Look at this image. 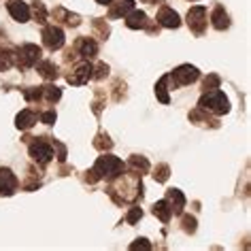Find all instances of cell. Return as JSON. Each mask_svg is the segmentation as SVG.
<instances>
[{
  "mask_svg": "<svg viewBox=\"0 0 251 251\" xmlns=\"http://www.w3.org/2000/svg\"><path fill=\"white\" fill-rule=\"evenodd\" d=\"M26 102H41V85L39 87H22Z\"/></svg>",
  "mask_w": 251,
  "mask_h": 251,
  "instance_id": "1f68e13d",
  "label": "cell"
},
{
  "mask_svg": "<svg viewBox=\"0 0 251 251\" xmlns=\"http://www.w3.org/2000/svg\"><path fill=\"white\" fill-rule=\"evenodd\" d=\"M151 213L160 219L162 224H168V222L173 219V209H171V204H168V200H166V198L158 200V202L151 206Z\"/></svg>",
  "mask_w": 251,
  "mask_h": 251,
  "instance_id": "603a6c76",
  "label": "cell"
},
{
  "mask_svg": "<svg viewBox=\"0 0 251 251\" xmlns=\"http://www.w3.org/2000/svg\"><path fill=\"white\" fill-rule=\"evenodd\" d=\"M106 77H109V64H104V62H98L96 66H92V79L102 81Z\"/></svg>",
  "mask_w": 251,
  "mask_h": 251,
  "instance_id": "4dcf8cb0",
  "label": "cell"
},
{
  "mask_svg": "<svg viewBox=\"0 0 251 251\" xmlns=\"http://www.w3.org/2000/svg\"><path fill=\"white\" fill-rule=\"evenodd\" d=\"M36 73L41 75V79L45 81H55L58 79V64H53V60H39L36 62Z\"/></svg>",
  "mask_w": 251,
  "mask_h": 251,
  "instance_id": "d6986e66",
  "label": "cell"
},
{
  "mask_svg": "<svg viewBox=\"0 0 251 251\" xmlns=\"http://www.w3.org/2000/svg\"><path fill=\"white\" fill-rule=\"evenodd\" d=\"M109 15H106V20H122L130 13V11L134 9V0H115L113 4H109Z\"/></svg>",
  "mask_w": 251,
  "mask_h": 251,
  "instance_id": "2e32d148",
  "label": "cell"
},
{
  "mask_svg": "<svg viewBox=\"0 0 251 251\" xmlns=\"http://www.w3.org/2000/svg\"><path fill=\"white\" fill-rule=\"evenodd\" d=\"M94 173L98 175V179H104V181H113L117 179L119 175L126 173V162H122L117 155H111V153H104L94 162Z\"/></svg>",
  "mask_w": 251,
  "mask_h": 251,
  "instance_id": "7a4b0ae2",
  "label": "cell"
},
{
  "mask_svg": "<svg viewBox=\"0 0 251 251\" xmlns=\"http://www.w3.org/2000/svg\"><path fill=\"white\" fill-rule=\"evenodd\" d=\"M130 249H151V243L147 241V238H136L134 243H130Z\"/></svg>",
  "mask_w": 251,
  "mask_h": 251,
  "instance_id": "d590c367",
  "label": "cell"
},
{
  "mask_svg": "<svg viewBox=\"0 0 251 251\" xmlns=\"http://www.w3.org/2000/svg\"><path fill=\"white\" fill-rule=\"evenodd\" d=\"M198 228V222L194 215H187V213H181V230L185 232V234H194Z\"/></svg>",
  "mask_w": 251,
  "mask_h": 251,
  "instance_id": "83f0119b",
  "label": "cell"
},
{
  "mask_svg": "<svg viewBox=\"0 0 251 251\" xmlns=\"http://www.w3.org/2000/svg\"><path fill=\"white\" fill-rule=\"evenodd\" d=\"M92 26H94V32H96L98 39H102V41L109 39L111 28H109V24H106L102 17H96V20H92Z\"/></svg>",
  "mask_w": 251,
  "mask_h": 251,
  "instance_id": "484cf974",
  "label": "cell"
},
{
  "mask_svg": "<svg viewBox=\"0 0 251 251\" xmlns=\"http://www.w3.org/2000/svg\"><path fill=\"white\" fill-rule=\"evenodd\" d=\"M141 2H147V4H162L164 0H141Z\"/></svg>",
  "mask_w": 251,
  "mask_h": 251,
  "instance_id": "8d00e7d4",
  "label": "cell"
},
{
  "mask_svg": "<svg viewBox=\"0 0 251 251\" xmlns=\"http://www.w3.org/2000/svg\"><path fill=\"white\" fill-rule=\"evenodd\" d=\"M7 11H9V15L13 17L15 22H20V24L30 22V4L24 2V0H9Z\"/></svg>",
  "mask_w": 251,
  "mask_h": 251,
  "instance_id": "7c38bea8",
  "label": "cell"
},
{
  "mask_svg": "<svg viewBox=\"0 0 251 251\" xmlns=\"http://www.w3.org/2000/svg\"><path fill=\"white\" fill-rule=\"evenodd\" d=\"M190 2H194V0H190Z\"/></svg>",
  "mask_w": 251,
  "mask_h": 251,
  "instance_id": "f35d334b",
  "label": "cell"
},
{
  "mask_svg": "<svg viewBox=\"0 0 251 251\" xmlns=\"http://www.w3.org/2000/svg\"><path fill=\"white\" fill-rule=\"evenodd\" d=\"M187 28L192 30L196 36H202L206 32V9L202 4H196L187 11Z\"/></svg>",
  "mask_w": 251,
  "mask_h": 251,
  "instance_id": "52a82bcc",
  "label": "cell"
},
{
  "mask_svg": "<svg viewBox=\"0 0 251 251\" xmlns=\"http://www.w3.org/2000/svg\"><path fill=\"white\" fill-rule=\"evenodd\" d=\"M151 175H153V181H155V183H166L168 177H171V166L162 162V164H158V166L153 168Z\"/></svg>",
  "mask_w": 251,
  "mask_h": 251,
  "instance_id": "4316f807",
  "label": "cell"
},
{
  "mask_svg": "<svg viewBox=\"0 0 251 251\" xmlns=\"http://www.w3.org/2000/svg\"><path fill=\"white\" fill-rule=\"evenodd\" d=\"M166 81H168V73L162 77L158 83H155V98L160 100L162 104H168L171 102V96H168V87H166Z\"/></svg>",
  "mask_w": 251,
  "mask_h": 251,
  "instance_id": "d4e9b609",
  "label": "cell"
},
{
  "mask_svg": "<svg viewBox=\"0 0 251 251\" xmlns=\"http://www.w3.org/2000/svg\"><path fill=\"white\" fill-rule=\"evenodd\" d=\"M166 200H168V204H171V209H173V215H181V213H183L185 196L181 194V190H177V187H171V190L166 192Z\"/></svg>",
  "mask_w": 251,
  "mask_h": 251,
  "instance_id": "44dd1931",
  "label": "cell"
},
{
  "mask_svg": "<svg viewBox=\"0 0 251 251\" xmlns=\"http://www.w3.org/2000/svg\"><path fill=\"white\" fill-rule=\"evenodd\" d=\"M143 217V209H141V206L139 204H132V206H130V211L128 213H126V224H130V226H134V224H139V219Z\"/></svg>",
  "mask_w": 251,
  "mask_h": 251,
  "instance_id": "f546056e",
  "label": "cell"
},
{
  "mask_svg": "<svg viewBox=\"0 0 251 251\" xmlns=\"http://www.w3.org/2000/svg\"><path fill=\"white\" fill-rule=\"evenodd\" d=\"M36 122H39V113H34L32 109H24L17 113V117H15V126L20 130H30Z\"/></svg>",
  "mask_w": 251,
  "mask_h": 251,
  "instance_id": "7402d4cb",
  "label": "cell"
},
{
  "mask_svg": "<svg viewBox=\"0 0 251 251\" xmlns=\"http://www.w3.org/2000/svg\"><path fill=\"white\" fill-rule=\"evenodd\" d=\"M51 15H53V20L58 22V24H64V26H68V28L81 26V17L77 13H71V11L64 9V7H55L51 11Z\"/></svg>",
  "mask_w": 251,
  "mask_h": 251,
  "instance_id": "5bb4252c",
  "label": "cell"
},
{
  "mask_svg": "<svg viewBox=\"0 0 251 251\" xmlns=\"http://www.w3.org/2000/svg\"><path fill=\"white\" fill-rule=\"evenodd\" d=\"M30 17H34V22L45 24L47 22V9L41 0H32V7H30Z\"/></svg>",
  "mask_w": 251,
  "mask_h": 251,
  "instance_id": "cb8c5ba5",
  "label": "cell"
},
{
  "mask_svg": "<svg viewBox=\"0 0 251 251\" xmlns=\"http://www.w3.org/2000/svg\"><path fill=\"white\" fill-rule=\"evenodd\" d=\"M211 24L219 32L230 28V15H228V11L224 9V4H215V9H213V13H211Z\"/></svg>",
  "mask_w": 251,
  "mask_h": 251,
  "instance_id": "9a60e30c",
  "label": "cell"
},
{
  "mask_svg": "<svg viewBox=\"0 0 251 251\" xmlns=\"http://www.w3.org/2000/svg\"><path fill=\"white\" fill-rule=\"evenodd\" d=\"M198 106L213 115H226L230 111V100L222 90H206L198 100Z\"/></svg>",
  "mask_w": 251,
  "mask_h": 251,
  "instance_id": "3957f363",
  "label": "cell"
},
{
  "mask_svg": "<svg viewBox=\"0 0 251 251\" xmlns=\"http://www.w3.org/2000/svg\"><path fill=\"white\" fill-rule=\"evenodd\" d=\"M75 53H77V58L81 60H94L98 55V43L92 39V36H79L77 41H75Z\"/></svg>",
  "mask_w": 251,
  "mask_h": 251,
  "instance_id": "9c48e42d",
  "label": "cell"
},
{
  "mask_svg": "<svg viewBox=\"0 0 251 251\" xmlns=\"http://www.w3.org/2000/svg\"><path fill=\"white\" fill-rule=\"evenodd\" d=\"M20 190V179L11 168H0V196H13Z\"/></svg>",
  "mask_w": 251,
  "mask_h": 251,
  "instance_id": "30bf717a",
  "label": "cell"
},
{
  "mask_svg": "<svg viewBox=\"0 0 251 251\" xmlns=\"http://www.w3.org/2000/svg\"><path fill=\"white\" fill-rule=\"evenodd\" d=\"M43 45H45L47 51H58V49L64 47V30L55 24H49V26L43 28Z\"/></svg>",
  "mask_w": 251,
  "mask_h": 251,
  "instance_id": "8992f818",
  "label": "cell"
},
{
  "mask_svg": "<svg viewBox=\"0 0 251 251\" xmlns=\"http://www.w3.org/2000/svg\"><path fill=\"white\" fill-rule=\"evenodd\" d=\"M55 111L53 109H45V111H41L39 113V122H43V124H47V126H53L55 124Z\"/></svg>",
  "mask_w": 251,
  "mask_h": 251,
  "instance_id": "e575fe53",
  "label": "cell"
},
{
  "mask_svg": "<svg viewBox=\"0 0 251 251\" xmlns=\"http://www.w3.org/2000/svg\"><path fill=\"white\" fill-rule=\"evenodd\" d=\"M94 147H96L98 151H111V149H113V141L109 139V134L100 132V134H96V139H94Z\"/></svg>",
  "mask_w": 251,
  "mask_h": 251,
  "instance_id": "f1b7e54d",
  "label": "cell"
},
{
  "mask_svg": "<svg viewBox=\"0 0 251 251\" xmlns=\"http://www.w3.org/2000/svg\"><path fill=\"white\" fill-rule=\"evenodd\" d=\"M219 83H222V77L215 73H211V75H206L204 81H202V90H215V87H219Z\"/></svg>",
  "mask_w": 251,
  "mask_h": 251,
  "instance_id": "d6a6232c",
  "label": "cell"
},
{
  "mask_svg": "<svg viewBox=\"0 0 251 251\" xmlns=\"http://www.w3.org/2000/svg\"><path fill=\"white\" fill-rule=\"evenodd\" d=\"M126 171L143 177V175H147L149 171H151V164H149V160L145 158V155H130L128 162H126Z\"/></svg>",
  "mask_w": 251,
  "mask_h": 251,
  "instance_id": "4fadbf2b",
  "label": "cell"
},
{
  "mask_svg": "<svg viewBox=\"0 0 251 251\" xmlns=\"http://www.w3.org/2000/svg\"><path fill=\"white\" fill-rule=\"evenodd\" d=\"M190 122L196 124V126H204V128H219L217 119L209 117V113H206L204 109H200V106H196L194 111H190Z\"/></svg>",
  "mask_w": 251,
  "mask_h": 251,
  "instance_id": "ac0fdd59",
  "label": "cell"
},
{
  "mask_svg": "<svg viewBox=\"0 0 251 251\" xmlns=\"http://www.w3.org/2000/svg\"><path fill=\"white\" fill-rule=\"evenodd\" d=\"M43 49L34 43H24L15 49V58H13V66L20 68V71H30V68L36 66V62L41 60Z\"/></svg>",
  "mask_w": 251,
  "mask_h": 251,
  "instance_id": "277c9868",
  "label": "cell"
},
{
  "mask_svg": "<svg viewBox=\"0 0 251 251\" xmlns=\"http://www.w3.org/2000/svg\"><path fill=\"white\" fill-rule=\"evenodd\" d=\"M92 79V62L90 60H81L79 64L73 66V71L66 75V83L71 85H85Z\"/></svg>",
  "mask_w": 251,
  "mask_h": 251,
  "instance_id": "ba28073f",
  "label": "cell"
},
{
  "mask_svg": "<svg viewBox=\"0 0 251 251\" xmlns=\"http://www.w3.org/2000/svg\"><path fill=\"white\" fill-rule=\"evenodd\" d=\"M24 143H28V155L36 166H47L53 160V145L49 136H24Z\"/></svg>",
  "mask_w": 251,
  "mask_h": 251,
  "instance_id": "6da1fadb",
  "label": "cell"
},
{
  "mask_svg": "<svg viewBox=\"0 0 251 251\" xmlns=\"http://www.w3.org/2000/svg\"><path fill=\"white\" fill-rule=\"evenodd\" d=\"M198 77H200V71L192 64H181L179 68H175L173 73H168V79L173 81V90L190 85V83H194V81H198Z\"/></svg>",
  "mask_w": 251,
  "mask_h": 251,
  "instance_id": "5b68a950",
  "label": "cell"
},
{
  "mask_svg": "<svg viewBox=\"0 0 251 251\" xmlns=\"http://www.w3.org/2000/svg\"><path fill=\"white\" fill-rule=\"evenodd\" d=\"M96 2H98V4H104V7H109V4H113L115 0H96Z\"/></svg>",
  "mask_w": 251,
  "mask_h": 251,
  "instance_id": "74e56055",
  "label": "cell"
},
{
  "mask_svg": "<svg viewBox=\"0 0 251 251\" xmlns=\"http://www.w3.org/2000/svg\"><path fill=\"white\" fill-rule=\"evenodd\" d=\"M62 98V90L58 85H53V83H45V85H41V104H55L58 100Z\"/></svg>",
  "mask_w": 251,
  "mask_h": 251,
  "instance_id": "ffe728a7",
  "label": "cell"
},
{
  "mask_svg": "<svg viewBox=\"0 0 251 251\" xmlns=\"http://www.w3.org/2000/svg\"><path fill=\"white\" fill-rule=\"evenodd\" d=\"M124 20H126V26L130 30H145V26L149 24V17H147L145 11H136V9L130 11Z\"/></svg>",
  "mask_w": 251,
  "mask_h": 251,
  "instance_id": "e0dca14e",
  "label": "cell"
},
{
  "mask_svg": "<svg viewBox=\"0 0 251 251\" xmlns=\"http://www.w3.org/2000/svg\"><path fill=\"white\" fill-rule=\"evenodd\" d=\"M122 98H126V83L117 79L115 83H113V100H115V102H122Z\"/></svg>",
  "mask_w": 251,
  "mask_h": 251,
  "instance_id": "836d02e7",
  "label": "cell"
},
{
  "mask_svg": "<svg viewBox=\"0 0 251 251\" xmlns=\"http://www.w3.org/2000/svg\"><path fill=\"white\" fill-rule=\"evenodd\" d=\"M155 22H158L160 28H168V30H177L181 26V17L175 9L166 7V4H162L158 15H155Z\"/></svg>",
  "mask_w": 251,
  "mask_h": 251,
  "instance_id": "8fae6325",
  "label": "cell"
}]
</instances>
